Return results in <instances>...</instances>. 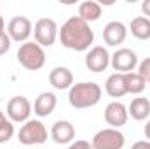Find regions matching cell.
<instances>
[{
  "mask_svg": "<svg viewBox=\"0 0 150 149\" xmlns=\"http://www.w3.org/2000/svg\"><path fill=\"white\" fill-rule=\"evenodd\" d=\"M67 149H93L89 140H74L72 144H68Z\"/></svg>",
  "mask_w": 150,
  "mask_h": 149,
  "instance_id": "cell-24",
  "label": "cell"
},
{
  "mask_svg": "<svg viewBox=\"0 0 150 149\" xmlns=\"http://www.w3.org/2000/svg\"><path fill=\"white\" fill-rule=\"evenodd\" d=\"M103 117H105V123L112 128H120L127 123L129 119V114H127V107L122 104V102H117L113 100L110 102L107 107H105V112H103Z\"/></svg>",
  "mask_w": 150,
  "mask_h": 149,
  "instance_id": "cell-11",
  "label": "cell"
},
{
  "mask_svg": "<svg viewBox=\"0 0 150 149\" xmlns=\"http://www.w3.org/2000/svg\"><path fill=\"white\" fill-rule=\"evenodd\" d=\"M105 91L108 97L112 98H120L124 95H127L126 91V77L124 74H119V72H113L107 77L105 81Z\"/></svg>",
  "mask_w": 150,
  "mask_h": 149,
  "instance_id": "cell-16",
  "label": "cell"
},
{
  "mask_svg": "<svg viewBox=\"0 0 150 149\" xmlns=\"http://www.w3.org/2000/svg\"><path fill=\"white\" fill-rule=\"evenodd\" d=\"M18 62L23 69L26 70H40L45 65V51L37 42H25L19 46L18 53Z\"/></svg>",
  "mask_w": 150,
  "mask_h": 149,
  "instance_id": "cell-3",
  "label": "cell"
},
{
  "mask_svg": "<svg viewBox=\"0 0 150 149\" xmlns=\"http://www.w3.org/2000/svg\"><path fill=\"white\" fill-rule=\"evenodd\" d=\"M2 32H5V21H4V18H2V14H0V34Z\"/></svg>",
  "mask_w": 150,
  "mask_h": 149,
  "instance_id": "cell-28",
  "label": "cell"
},
{
  "mask_svg": "<svg viewBox=\"0 0 150 149\" xmlns=\"http://www.w3.org/2000/svg\"><path fill=\"white\" fill-rule=\"evenodd\" d=\"M131 149H150V140H136Z\"/></svg>",
  "mask_w": 150,
  "mask_h": 149,
  "instance_id": "cell-25",
  "label": "cell"
},
{
  "mask_svg": "<svg viewBox=\"0 0 150 149\" xmlns=\"http://www.w3.org/2000/svg\"><path fill=\"white\" fill-rule=\"evenodd\" d=\"M58 105V98L52 91H42L38 93L35 102H33V112L38 117H47L51 116Z\"/></svg>",
  "mask_w": 150,
  "mask_h": 149,
  "instance_id": "cell-14",
  "label": "cell"
},
{
  "mask_svg": "<svg viewBox=\"0 0 150 149\" xmlns=\"http://www.w3.org/2000/svg\"><path fill=\"white\" fill-rule=\"evenodd\" d=\"M32 102L23 97V95H18V97H12L9 102H7V117L9 121L12 123H26L30 119V114H32Z\"/></svg>",
  "mask_w": 150,
  "mask_h": 149,
  "instance_id": "cell-8",
  "label": "cell"
},
{
  "mask_svg": "<svg viewBox=\"0 0 150 149\" xmlns=\"http://www.w3.org/2000/svg\"><path fill=\"white\" fill-rule=\"evenodd\" d=\"M26 149H28V148H26Z\"/></svg>",
  "mask_w": 150,
  "mask_h": 149,
  "instance_id": "cell-31",
  "label": "cell"
},
{
  "mask_svg": "<svg viewBox=\"0 0 150 149\" xmlns=\"http://www.w3.org/2000/svg\"><path fill=\"white\" fill-rule=\"evenodd\" d=\"M142 12L145 14V18L150 19V0H143L142 2Z\"/></svg>",
  "mask_w": 150,
  "mask_h": 149,
  "instance_id": "cell-26",
  "label": "cell"
},
{
  "mask_svg": "<svg viewBox=\"0 0 150 149\" xmlns=\"http://www.w3.org/2000/svg\"><path fill=\"white\" fill-rule=\"evenodd\" d=\"M58 39L63 47L77 51V53H84V51L91 49V46L94 42V32L89 27V23H86L82 18L70 16L61 25Z\"/></svg>",
  "mask_w": 150,
  "mask_h": 149,
  "instance_id": "cell-1",
  "label": "cell"
},
{
  "mask_svg": "<svg viewBox=\"0 0 150 149\" xmlns=\"http://www.w3.org/2000/svg\"><path fill=\"white\" fill-rule=\"evenodd\" d=\"M86 67L91 72H103L110 67V53L105 46H93L86 53Z\"/></svg>",
  "mask_w": 150,
  "mask_h": 149,
  "instance_id": "cell-10",
  "label": "cell"
},
{
  "mask_svg": "<svg viewBox=\"0 0 150 149\" xmlns=\"http://www.w3.org/2000/svg\"><path fill=\"white\" fill-rule=\"evenodd\" d=\"M49 135L56 144H72L75 139V126L68 119H58L51 126Z\"/></svg>",
  "mask_w": 150,
  "mask_h": 149,
  "instance_id": "cell-12",
  "label": "cell"
},
{
  "mask_svg": "<svg viewBox=\"0 0 150 149\" xmlns=\"http://www.w3.org/2000/svg\"><path fill=\"white\" fill-rule=\"evenodd\" d=\"M131 35L138 40H149L150 39V19L145 16H136L131 19L129 25Z\"/></svg>",
  "mask_w": 150,
  "mask_h": 149,
  "instance_id": "cell-19",
  "label": "cell"
},
{
  "mask_svg": "<svg viewBox=\"0 0 150 149\" xmlns=\"http://www.w3.org/2000/svg\"><path fill=\"white\" fill-rule=\"evenodd\" d=\"M127 37V27L122 21H110L103 28V42L108 47H117L120 46Z\"/></svg>",
  "mask_w": 150,
  "mask_h": 149,
  "instance_id": "cell-13",
  "label": "cell"
},
{
  "mask_svg": "<svg viewBox=\"0 0 150 149\" xmlns=\"http://www.w3.org/2000/svg\"><path fill=\"white\" fill-rule=\"evenodd\" d=\"M136 72L142 75L147 82H149V79H150V56H149V58H145V60H142V62L138 63Z\"/></svg>",
  "mask_w": 150,
  "mask_h": 149,
  "instance_id": "cell-22",
  "label": "cell"
},
{
  "mask_svg": "<svg viewBox=\"0 0 150 149\" xmlns=\"http://www.w3.org/2000/svg\"><path fill=\"white\" fill-rule=\"evenodd\" d=\"M11 44H12V40L7 35V32H2L0 34V56H4L11 49Z\"/></svg>",
  "mask_w": 150,
  "mask_h": 149,
  "instance_id": "cell-23",
  "label": "cell"
},
{
  "mask_svg": "<svg viewBox=\"0 0 150 149\" xmlns=\"http://www.w3.org/2000/svg\"><path fill=\"white\" fill-rule=\"evenodd\" d=\"M5 121H7V117H5V114H4V112L0 111V125H4Z\"/></svg>",
  "mask_w": 150,
  "mask_h": 149,
  "instance_id": "cell-29",
  "label": "cell"
},
{
  "mask_svg": "<svg viewBox=\"0 0 150 149\" xmlns=\"http://www.w3.org/2000/svg\"><path fill=\"white\" fill-rule=\"evenodd\" d=\"M145 137H147V140H150V119L145 123Z\"/></svg>",
  "mask_w": 150,
  "mask_h": 149,
  "instance_id": "cell-27",
  "label": "cell"
},
{
  "mask_svg": "<svg viewBox=\"0 0 150 149\" xmlns=\"http://www.w3.org/2000/svg\"><path fill=\"white\" fill-rule=\"evenodd\" d=\"M33 32V25L26 16H14L7 25V35L14 42H28Z\"/></svg>",
  "mask_w": 150,
  "mask_h": 149,
  "instance_id": "cell-9",
  "label": "cell"
},
{
  "mask_svg": "<svg viewBox=\"0 0 150 149\" xmlns=\"http://www.w3.org/2000/svg\"><path fill=\"white\" fill-rule=\"evenodd\" d=\"M59 34V27L52 18H40L33 25V39L38 46L51 47Z\"/></svg>",
  "mask_w": 150,
  "mask_h": 149,
  "instance_id": "cell-5",
  "label": "cell"
},
{
  "mask_svg": "<svg viewBox=\"0 0 150 149\" xmlns=\"http://www.w3.org/2000/svg\"><path fill=\"white\" fill-rule=\"evenodd\" d=\"M149 84H150V79H149Z\"/></svg>",
  "mask_w": 150,
  "mask_h": 149,
  "instance_id": "cell-30",
  "label": "cell"
},
{
  "mask_svg": "<svg viewBox=\"0 0 150 149\" xmlns=\"http://www.w3.org/2000/svg\"><path fill=\"white\" fill-rule=\"evenodd\" d=\"M79 18H82L86 23H93V21H98L103 14V9L98 2L94 0H86L82 4H79V11H77Z\"/></svg>",
  "mask_w": 150,
  "mask_h": 149,
  "instance_id": "cell-18",
  "label": "cell"
},
{
  "mask_svg": "<svg viewBox=\"0 0 150 149\" xmlns=\"http://www.w3.org/2000/svg\"><path fill=\"white\" fill-rule=\"evenodd\" d=\"M127 114L134 119V121H145L150 117V100L145 97H136L131 100Z\"/></svg>",
  "mask_w": 150,
  "mask_h": 149,
  "instance_id": "cell-17",
  "label": "cell"
},
{
  "mask_svg": "<svg viewBox=\"0 0 150 149\" xmlns=\"http://www.w3.org/2000/svg\"><path fill=\"white\" fill-rule=\"evenodd\" d=\"M49 82L54 90H70L74 86V74L67 67H54L49 72Z\"/></svg>",
  "mask_w": 150,
  "mask_h": 149,
  "instance_id": "cell-15",
  "label": "cell"
},
{
  "mask_svg": "<svg viewBox=\"0 0 150 149\" xmlns=\"http://www.w3.org/2000/svg\"><path fill=\"white\" fill-rule=\"evenodd\" d=\"M47 137H49L47 126L40 119H28L26 123H23V126L18 132V140L26 148L44 144Z\"/></svg>",
  "mask_w": 150,
  "mask_h": 149,
  "instance_id": "cell-4",
  "label": "cell"
},
{
  "mask_svg": "<svg viewBox=\"0 0 150 149\" xmlns=\"http://www.w3.org/2000/svg\"><path fill=\"white\" fill-rule=\"evenodd\" d=\"M101 86L93 81L75 82L68 90V102L74 109H89L101 100Z\"/></svg>",
  "mask_w": 150,
  "mask_h": 149,
  "instance_id": "cell-2",
  "label": "cell"
},
{
  "mask_svg": "<svg viewBox=\"0 0 150 149\" xmlns=\"http://www.w3.org/2000/svg\"><path fill=\"white\" fill-rule=\"evenodd\" d=\"M126 77V91L131 93V95H140L143 93L145 86H147V81L138 74L136 70L134 72H129V74H124Z\"/></svg>",
  "mask_w": 150,
  "mask_h": 149,
  "instance_id": "cell-20",
  "label": "cell"
},
{
  "mask_svg": "<svg viewBox=\"0 0 150 149\" xmlns=\"http://www.w3.org/2000/svg\"><path fill=\"white\" fill-rule=\"evenodd\" d=\"M138 54L129 49V47H119L113 51V54H110V65L115 72L119 74H129L134 72L138 67Z\"/></svg>",
  "mask_w": 150,
  "mask_h": 149,
  "instance_id": "cell-7",
  "label": "cell"
},
{
  "mask_svg": "<svg viewBox=\"0 0 150 149\" xmlns=\"http://www.w3.org/2000/svg\"><path fill=\"white\" fill-rule=\"evenodd\" d=\"M12 137H14V125H12V121L7 119L4 125H0V144L9 142Z\"/></svg>",
  "mask_w": 150,
  "mask_h": 149,
  "instance_id": "cell-21",
  "label": "cell"
},
{
  "mask_svg": "<svg viewBox=\"0 0 150 149\" xmlns=\"http://www.w3.org/2000/svg\"><path fill=\"white\" fill-rule=\"evenodd\" d=\"M126 144V137L117 128H103L94 133L91 139L93 149H122Z\"/></svg>",
  "mask_w": 150,
  "mask_h": 149,
  "instance_id": "cell-6",
  "label": "cell"
}]
</instances>
